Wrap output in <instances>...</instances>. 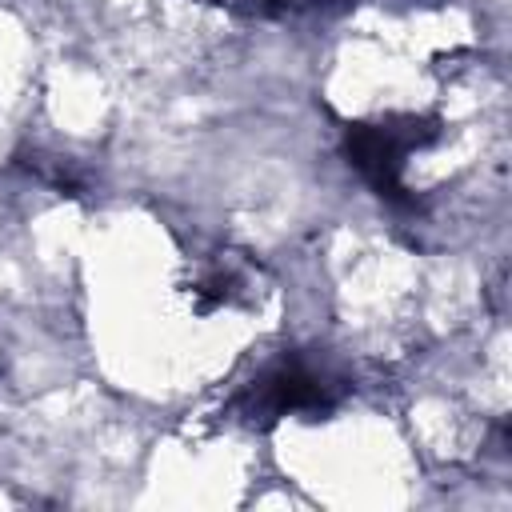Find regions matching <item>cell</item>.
I'll list each match as a JSON object with an SVG mask.
<instances>
[{"instance_id":"6da1fadb","label":"cell","mask_w":512,"mask_h":512,"mask_svg":"<svg viewBox=\"0 0 512 512\" xmlns=\"http://www.w3.org/2000/svg\"><path fill=\"white\" fill-rule=\"evenodd\" d=\"M332 380L300 360H284L276 368H268L260 380L248 384V392L240 396V412L248 420H276L288 412H316L332 404Z\"/></svg>"},{"instance_id":"7a4b0ae2","label":"cell","mask_w":512,"mask_h":512,"mask_svg":"<svg viewBox=\"0 0 512 512\" xmlns=\"http://www.w3.org/2000/svg\"><path fill=\"white\" fill-rule=\"evenodd\" d=\"M420 144V132H396V128H352L348 132V156L352 164L388 196H400V164Z\"/></svg>"}]
</instances>
